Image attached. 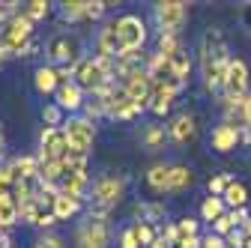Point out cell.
I'll use <instances>...</instances> for the list:
<instances>
[{
    "label": "cell",
    "mask_w": 251,
    "mask_h": 248,
    "mask_svg": "<svg viewBox=\"0 0 251 248\" xmlns=\"http://www.w3.org/2000/svg\"><path fill=\"white\" fill-rule=\"evenodd\" d=\"M230 66V51L222 36V30H206V36L201 39V75L206 90L218 93L225 90V75Z\"/></svg>",
    "instance_id": "cell-1"
},
{
    "label": "cell",
    "mask_w": 251,
    "mask_h": 248,
    "mask_svg": "<svg viewBox=\"0 0 251 248\" xmlns=\"http://www.w3.org/2000/svg\"><path fill=\"white\" fill-rule=\"evenodd\" d=\"M152 18H155L159 33L179 36L182 27L188 24V3H182V0H162V3L152 6Z\"/></svg>",
    "instance_id": "cell-6"
},
{
    "label": "cell",
    "mask_w": 251,
    "mask_h": 248,
    "mask_svg": "<svg viewBox=\"0 0 251 248\" xmlns=\"http://www.w3.org/2000/svg\"><path fill=\"white\" fill-rule=\"evenodd\" d=\"M33 248H63V239H60L57 233H42Z\"/></svg>",
    "instance_id": "cell-41"
},
{
    "label": "cell",
    "mask_w": 251,
    "mask_h": 248,
    "mask_svg": "<svg viewBox=\"0 0 251 248\" xmlns=\"http://www.w3.org/2000/svg\"><path fill=\"white\" fill-rule=\"evenodd\" d=\"M0 248H9V236H0Z\"/></svg>",
    "instance_id": "cell-48"
},
{
    "label": "cell",
    "mask_w": 251,
    "mask_h": 248,
    "mask_svg": "<svg viewBox=\"0 0 251 248\" xmlns=\"http://www.w3.org/2000/svg\"><path fill=\"white\" fill-rule=\"evenodd\" d=\"M222 198H225L227 209H245V206H248V185H245V182H239V179H233Z\"/></svg>",
    "instance_id": "cell-26"
},
{
    "label": "cell",
    "mask_w": 251,
    "mask_h": 248,
    "mask_svg": "<svg viewBox=\"0 0 251 248\" xmlns=\"http://www.w3.org/2000/svg\"><path fill=\"white\" fill-rule=\"evenodd\" d=\"M123 198H126V179L117 176V174H102V176L93 179V185H90V206H99V209L114 212Z\"/></svg>",
    "instance_id": "cell-5"
},
{
    "label": "cell",
    "mask_w": 251,
    "mask_h": 248,
    "mask_svg": "<svg viewBox=\"0 0 251 248\" xmlns=\"http://www.w3.org/2000/svg\"><path fill=\"white\" fill-rule=\"evenodd\" d=\"M33 21H30L24 12H18L3 30H0V45H3L6 57H24L27 45L33 42Z\"/></svg>",
    "instance_id": "cell-4"
},
{
    "label": "cell",
    "mask_w": 251,
    "mask_h": 248,
    "mask_svg": "<svg viewBox=\"0 0 251 248\" xmlns=\"http://www.w3.org/2000/svg\"><path fill=\"white\" fill-rule=\"evenodd\" d=\"M135 215H138V222L159 224V222H165L168 206H165V203H159V200H141V203H135Z\"/></svg>",
    "instance_id": "cell-22"
},
{
    "label": "cell",
    "mask_w": 251,
    "mask_h": 248,
    "mask_svg": "<svg viewBox=\"0 0 251 248\" xmlns=\"http://www.w3.org/2000/svg\"><path fill=\"white\" fill-rule=\"evenodd\" d=\"M81 42L75 33H66V30H57V33L48 36L45 42V60H48V66L54 69H72L78 60H81Z\"/></svg>",
    "instance_id": "cell-3"
},
{
    "label": "cell",
    "mask_w": 251,
    "mask_h": 248,
    "mask_svg": "<svg viewBox=\"0 0 251 248\" xmlns=\"http://www.w3.org/2000/svg\"><path fill=\"white\" fill-rule=\"evenodd\" d=\"M230 182H233L230 174H212V176L206 179V189H209L212 198H222V195L227 192V185H230Z\"/></svg>",
    "instance_id": "cell-34"
},
{
    "label": "cell",
    "mask_w": 251,
    "mask_h": 248,
    "mask_svg": "<svg viewBox=\"0 0 251 248\" xmlns=\"http://www.w3.org/2000/svg\"><path fill=\"white\" fill-rule=\"evenodd\" d=\"M227 212V203H225V198H203V203H201V222H218L222 215Z\"/></svg>",
    "instance_id": "cell-27"
},
{
    "label": "cell",
    "mask_w": 251,
    "mask_h": 248,
    "mask_svg": "<svg viewBox=\"0 0 251 248\" xmlns=\"http://www.w3.org/2000/svg\"><path fill=\"white\" fill-rule=\"evenodd\" d=\"M87 3H90V0H63V3H60V18L66 24L87 21Z\"/></svg>",
    "instance_id": "cell-24"
},
{
    "label": "cell",
    "mask_w": 251,
    "mask_h": 248,
    "mask_svg": "<svg viewBox=\"0 0 251 248\" xmlns=\"http://www.w3.org/2000/svg\"><path fill=\"white\" fill-rule=\"evenodd\" d=\"M242 233H245V239H251V219H248V222L242 224Z\"/></svg>",
    "instance_id": "cell-47"
},
{
    "label": "cell",
    "mask_w": 251,
    "mask_h": 248,
    "mask_svg": "<svg viewBox=\"0 0 251 248\" xmlns=\"http://www.w3.org/2000/svg\"><path fill=\"white\" fill-rule=\"evenodd\" d=\"M81 209H84V200H75V198H66V195H57V203H54L57 222H72Z\"/></svg>",
    "instance_id": "cell-25"
},
{
    "label": "cell",
    "mask_w": 251,
    "mask_h": 248,
    "mask_svg": "<svg viewBox=\"0 0 251 248\" xmlns=\"http://www.w3.org/2000/svg\"><path fill=\"white\" fill-rule=\"evenodd\" d=\"M90 185H93V179H90V174H69L66 179H63L57 189H60V195H66V198H75V200H84V195L90 192Z\"/></svg>",
    "instance_id": "cell-19"
},
{
    "label": "cell",
    "mask_w": 251,
    "mask_h": 248,
    "mask_svg": "<svg viewBox=\"0 0 251 248\" xmlns=\"http://www.w3.org/2000/svg\"><path fill=\"white\" fill-rule=\"evenodd\" d=\"M150 248H171V245H168V239H165V236H159V239H155Z\"/></svg>",
    "instance_id": "cell-46"
},
{
    "label": "cell",
    "mask_w": 251,
    "mask_h": 248,
    "mask_svg": "<svg viewBox=\"0 0 251 248\" xmlns=\"http://www.w3.org/2000/svg\"><path fill=\"white\" fill-rule=\"evenodd\" d=\"M33 84H36V90L42 93V96H54L63 81H60V72H57L54 66L42 63V66H36V72H33Z\"/></svg>",
    "instance_id": "cell-18"
},
{
    "label": "cell",
    "mask_w": 251,
    "mask_h": 248,
    "mask_svg": "<svg viewBox=\"0 0 251 248\" xmlns=\"http://www.w3.org/2000/svg\"><path fill=\"white\" fill-rule=\"evenodd\" d=\"M242 123L251 129V93H248V99H245V105H242Z\"/></svg>",
    "instance_id": "cell-43"
},
{
    "label": "cell",
    "mask_w": 251,
    "mask_h": 248,
    "mask_svg": "<svg viewBox=\"0 0 251 248\" xmlns=\"http://www.w3.org/2000/svg\"><path fill=\"white\" fill-rule=\"evenodd\" d=\"M3 156H6V138H3V132H0V165H3Z\"/></svg>",
    "instance_id": "cell-45"
},
{
    "label": "cell",
    "mask_w": 251,
    "mask_h": 248,
    "mask_svg": "<svg viewBox=\"0 0 251 248\" xmlns=\"http://www.w3.org/2000/svg\"><path fill=\"white\" fill-rule=\"evenodd\" d=\"M212 149L215 152H222V156H227V152H233L239 147V126L236 123H222V126H215L212 129V138H209Z\"/></svg>",
    "instance_id": "cell-16"
},
{
    "label": "cell",
    "mask_w": 251,
    "mask_h": 248,
    "mask_svg": "<svg viewBox=\"0 0 251 248\" xmlns=\"http://www.w3.org/2000/svg\"><path fill=\"white\" fill-rule=\"evenodd\" d=\"M168 129L162 126V123H150V126L141 129V147L144 149H162L168 144Z\"/></svg>",
    "instance_id": "cell-23"
},
{
    "label": "cell",
    "mask_w": 251,
    "mask_h": 248,
    "mask_svg": "<svg viewBox=\"0 0 251 248\" xmlns=\"http://www.w3.org/2000/svg\"><path fill=\"white\" fill-rule=\"evenodd\" d=\"M120 248H141V239H138L135 224H129V227L120 230Z\"/></svg>",
    "instance_id": "cell-40"
},
{
    "label": "cell",
    "mask_w": 251,
    "mask_h": 248,
    "mask_svg": "<svg viewBox=\"0 0 251 248\" xmlns=\"http://www.w3.org/2000/svg\"><path fill=\"white\" fill-rule=\"evenodd\" d=\"M93 51H96V57L105 60V63H117V60L126 54V48H123V42H120V33H117V18L105 21L102 30H96Z\"/></svg>",
    "instance_id": "cell-10"
},
{
    "label": "cell",
    "mask_w": 251,
    "mask_h": 248,
    "mask_svg": "<svg viewBox=\"0 0 251 248\" xmlns=\"http://www.w3.org/2000/svg\"><path fill=\"white\" fill-rule=\"evenodd\" d=\"M15 189V174H12V165L3 162L0 165V195H12Z\"/></svg>",
    "instance_id": "cell-37"
},
{
    "label": "cell",
    "mask_w": 251,
    "mask_h": 248,
    "mask_svg": "<svg viewBox=\"0 0 251 248\" xmlns=\"http://www.w3.org/2000/svg\"><path fill=\"white\" fill-rule=\"evenodd\" d=\"M248 84H251V69L242 57H230V66H227V75H225V105L236 102V99H245L248 96Z\"/></svg>",
    "instance_id": "cell-8"
},
{
    "label": "cell",
    "mask_w": 251,
    "mask_h": 248,
    "mask_svg": "<svg viewBox=\"0 0 251 248\" xmlns=\"http://www.w3.org/2000/svg\"><path fill=\"white\" fill-rule=\"evenodd\" d=\"M176 224V233H179V242L182 239H192V236H201V219H192V215H182Z\"/></svg>",
    "instance_id": "cell-32"
},
{
    "label": "cell",
    "mask_w": 251,
    "mask_h": 248,
    "mask_svg": "<svg viewBox=\"0 0 251 248\" xmlns=\"http://www.w3.org/2000/svg\"><path fill=\"white\" fill-rule=\"evenodd\" d=\"M12 174H15V182H42L39 179V159L36 156H15L12 162Z\"/></svg>",
    "instance_id": "cell-17"
},
{
    "label": "cell",
    "mask_w": 251,
    "mask_h": 248,
    "mask_svg": "<svg viewBox=\"0 0 251 248\" xmlns=\"http://www.w3.org/2000/svg\"><path fill=\"white\" fill-rule=\"evenodd\" d=\"M42 123H45V129H63V123H66V111L51 102V105L42 108Z\"/></svg>",
    "instance_id": "cell-31"
},
{
    "label": "cell",
    "mask_w": 251,
    "mask_h": 248,
    "mask_svg": "<svg viewBox=\"0 0 251 248\" xmlns=\"http://www.w3.org/2000/svg\"><path fill=\"white\" fill-rule=\"evenodd\" d=\"M63 135L69 141V149H78V152H93V144H96V123L87 120L84 114L78 117H66L63 123Z\"/></svg>",
    "instance_id": "cell-7"
},
{
    "label": "cell",
    "mask_w": 251,
    "mask_h": 248,
    "mask_svg": "<svg viewBox=\"0 0 251 248\" xmlns=\"http://www.w3.org/2000/svg\"><path fill=\"white\" fill-rule=\"evenodd\" d=\"M192 72H195V60H192V54L182 48V51L174 57V78L185 87V84H188V78H192Z\"/></svg>",
    "instance_id": "cell-29"
},
{
    "label": "cell",
    "mask_w": 251,
    "mask_h": 248,
    "mask_svg": "<svg viewBox=\"0 0 251 248\" xmlns=\"http://www.w3.org/2000/svg\"><path fill=\"white\" fill-rule=\"evenodd\" d=\"M72 81L87 93V96H93V93H99V90H105L108 84L117 81L114 63H105V60H99L96 54H84L72 66Z\"/></svg>",
    "instance_id": "cell-2"
},
{
    "label": "cell",
    "mask_w": 251,
    "mask_h": 248,
    "mask_svg": "<svg viewBox=\"0 0 251 248\" xmlns=\"http://www.w3.org/2000/svg\"><path fill=\"white\" fill-rule=\"evenodd\" d=\"M111 245V224L84 219L75 230V248H108Z\"/></svg>",
    "instance_id": "cell-11"
},
{
    "label": "cell",
    "mask_w": 251,
    "mask_h": 248,
    "mask_svg": "<svg viewBox=\"0 0 251 248\" xmlns=\"http://www.w3.org/2000/svg\"><path fill=\"white\" fill-rule=\"evenodd\" d=\"M21 222V215H18V203L12 200V195H0V227H15Z\"/></svg>",
    "instance_id": "cell-28"
},
{
    "label": "cell",
    "mask_w": 251,
    "mask_h": 248,
    "mask_svg": "<svg viewBox=\"0 0 251 248\" xmlns=\"http://www.w3.org/2000/svg\"><path fill=\"white\" fill-rule=\"evenodd\" d=\"M3 57H6V51H3V45H0V63H3Z\"/></svg>",
    "instance_id": "cell-49"
},
{
    "label": "cell",
    "mask_w": 251,
    "mask_h": 248,
    "mask_svg": "<svg viewBox=\"0 0 251 248\" xmlns=\"http://www.w3.org/2000/svg\"><path fill=\"white\" fill-rule=\"evenodd\" d=\"M168 138H171L174 144H179V147L195 144V141H198V120H195L192 114H176V117L171 120V126H168Z\"/></svg>",
    "instance_id": "cell-15"
},
{
    "label": "cell",
    "mask_w": 251,
    "mask_h": 248,
    "mask_svg": "<svg viewBox=\"0 0 251 248\" xmlns=\"http://www.w3.org/2000/svg\"><path fill=\"white\" fill-rule=\"evenodd\" d=\"M195 185V171L185 165H171V179H168V195H182Z\"/></svg>",
    "instance_id": "cell-21"
},
{
    "label": "cell",
    "mask_w": 251,
    "mask_h": 248,
    "mask_svg": "<svg viewBox=\"0 0 251 248\" xmlns=\"http://www.w3.org/2000/svg\"><path fill=\"white\" fill-rule=\"evenodd\" d=\"M168 179H171V165H165V162L147 168V174H144L147 189L155 192V195H168Z\"/></svg>",
    "instance_id": "cell-20"
},
{
    "label": "cell",
    "mask_w": 251,
    "mask_h": 248,
    "mask_svg": "<svg viewBox=\"0 0 251 248\" xmlns=\"http://www.w3.org/2000/svg\"><path fill=\"white\" fill-rule=\"evenodd\" d=\"M18 6H21V3H12V0H0V30H3V27H6L18 12H21Z\"/></svg>",
    "instance_id": "cell-39"
},
{
    "label": "cell",
    "mask_w": 251,
    "mask_h": 248,
    "mask_svg": "<svg viewBox=\"0 0 251 248\" xmlns=\"http://www.w3.org/2000/svg\"><path fill=\"white\" fill-rule=\"evenodd\" d=\"M179 51H182V42H179V36L159 33V54H165V57H176Z\"/></svg>",
    "instance_id": "cell-36"
},
{
    "label": "cell",
    "mask_w": 251,
    "mask_h": 248,
    "mask_svg": "<svg viewBox=\"0 0 251 248\" xmlns=\"http://www.w3.org/2000/svg\"><path fill=\"white\" fill-rule=\"evenodd\" d=\"M54 105H60L69 117H78V111H84V105H87V93L75 81L60 84V90L54 93Z\"/></svg>",
    "instance_id": "cell-14"
},
{
    "label": "cell",
    "mask_w": 251,
    "mask_h": 248,
    "mask_svg": "<svg viewBox=\"0 0 251 248\" xmlns=\"http://www.w3.org/2000/svg\"><path fill=\"white\" fill-rule=\"evenodd\" d=\"M123 87H126V93L147 111L150 108V102H152V90H155V84H152V78L147 75V69H141V72H132L129 78H123L120 81Z\"/></svg>",
    "instance_id": "cell-13"
},
{
    "label": "cell",
    "mask_w": 251,
    "mask_h": 248,
    "mask_svg": "<svg viewBox=\"0 0 251 248\" xmlns=\"http://www.w3.org/2000/svg\"><path fill=\"white\" fill-rule=\"evenodd\" d=\"M201 248H227V242H225L222 236H215V233L209 230V233L203 236V245H201Z\"/></svg>",
    "instance_id": "cell-42"
},
{
    "label": "cell",
    "mask_w": 251,
    "mask_h": 248,
    "mask_svg": "<svg viewBox=\"0 0 251 248\" xmlns=\"http://www.w3.org/2000/svg\"><path fill=\"white\" fill-rule=\"evenodd\" d=\"M239 144H242V147L251 144V129H248V126H239Z\"/></svg>",
    "instance_id": "cell-44"
},
{
    "label": "cell",
    "mask_w": 251,
    "mask_h": 248,
    "mask_svg": "<svg viewBox=\"0 0 251 248\" xmlns=\"http://www.w3.org/2000/svg\"><path fill=\"white\" fill-rule=\"evenodd\" d=\"M69 152V141L63 135V129H45L42 126V135H39V152L36 156L42 162H63Z\"/></svg>",
    "instance_id": "cell-12"
},
{
    "label": "cell",
    "mask_w": 251,
    "mask_h": 248,
    "mask_svg": "<svg viewBox=\"0 0 251 248\" xmlns=\"http://www.w3.org/2000/svg\"><path fill=\"white\" fill-rule=\"evenodd\" d=\"M117 33H120V42L126 48V54H135V51H144L147 45V21L141 15H120L117 18Z\"/></svg>",
    "instance_id": "cell-9"
},
{
    "label": "cell",
    "mask_w": 251,
    "mask_h": 248,
    "mask_svg": "<svg viewBox=\"0 0 251 248\" xmlns=\"http://www.w3.org/2000/svg\"><path fill=\"white\" fill-rule=\"evenodd\" d=\"M51 6H54V3H48V0H30V3L21 6V12L36 24V21H45V18L51 15Z\"/></svg>",
    "instance_id": "cell-30"
},
{
    "label": "cell",
    "mask_w": 251,
    "mask_h": 248,
    "mask_svg": "<svg viewBox=\"0 0 251 248\" xmlns=\"http://www.w3.org/2000/svg\"><path fill=\"white\" fill-rule=\"evenodd\" d=\"M111 6L114 3H105V0H90V3H87V21H102Z\"/></svg>",
    "instance_id": "cell-38"
},
{
    "label": "cell",
    "mask_w": 251,
    "mask_h": 248,
    "mask_svg": "<svg viewBox=\"0 0 251 248\" xmlns=\"http://www.w3.org/2000/svg\"><path fill=\"white\" fill-rule=\"evenodd\" d=\"M209 227H212V233H215V236H222V239H227L233 230H239V227H236V222H233V215H230V209H227L218 222H212Z\"/></svg>",
    "instance_id": "cell-35"
},
{
    "label": "cell",
    "mask_w": 251,
    "mask_h": 248,
    "mask_svg": "<svg viewBox=\"0 0 251 248\" xmlns=\"http://www.w3.org/2000/svg\"><path fill=\"white\" fill-rule=\"evenodd\" d=\"M135 230H138V239H141V248H150L155 239L162 236V227L159 224H147V222H135Z\"/></svg>",
    "instance_id": "cell-33"
}]
</instances>
